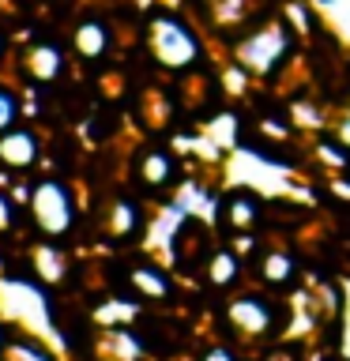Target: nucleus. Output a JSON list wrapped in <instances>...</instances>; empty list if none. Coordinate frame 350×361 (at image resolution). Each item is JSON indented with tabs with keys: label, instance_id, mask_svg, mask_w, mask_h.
Listing matches in <instances>:
<instances>
[{
	"label": "nucleus",
	"instance_id": "obj_1",
	"mask_svg": "<svg viewBox=\"0 0 350 361\" xmlns=\"http://www.w3.org/2000/svg\"><path fill=\"white\" fill-rule=\"evenodd\" d=\"M0 312H4V320L11 327L49 338L61 354H68L64 327H61V320H56L53 293L42 279L19 275V271H4V275H0Z\"/></svg>",
	"mask_w": 350,
	"mask_h": 361
},
{
	"label": "nucleus",
	"instance_id": "obj_18",
	"mask_svg": "<svg viewBox=\"0 0 350 361\" xmlns=\"http://www.w3.org/2000/svg\"><path fill=\"white\" fill-rule=\"evenodd\" d=\"M140 316V298H106L90 312V320L98 327H121V324H135Z\"/></svg>",
	"mask_w": 350,
	"mask_h": 361
},
{
	"label": "nucleus",
	"instance_id": "obj_10",
	"mask_svg": "<svg viewBox=\"0 0 350 361\" xmlns=\"http://www.w3.org/2000/svg\"><path fill=\"white\" fill-rule=\"evenodd\" d=\"M42 162H45V143H42V132L30 121H19L16 128H8L0 135V169L27 177Z\"/></svg>",
	"mask_w": 350,
	"mask_h": 361
},
{
	"label": "nucleus",
	"instance_id": "obj_17",
	"mask_svg": "<svg viewBox=\"0 0 350 361\" xmlns=\"http://www.w3.org/2000/svg\"><path fill=\"white\" fill-rule=\"evenodd\" d=\"M0 361H64V354L49 343V338L11 327L8 343H4V350H0Z\"/></svg>",
	"mask_w": 350,
	"mask_h": 361
},
{
	"label": "nucleus",
	"instance_id": "obj_8",
	"mask_svg": "<svg viewBox=\"0 0 350 361\" xmlns=\"http://www.w3.org/2000/svg\"><path fill=\"white\" fill-rule=\"evenodd\" d=\"M147 222H151V211H147V203L140 196H132V192H113V196L106 200V211H102V230H106V237H113V241L128 245L143 233H147Z\"/></svg>",
	"mask_w": 350,
	"mask_h": 361
},
{
	"label": "nucleus",
	"instance_id": "obj_25",
	"mask_svg": "<svg viewBox=\"0 0 350 361\" xmlns=\"http://www.w3.org/2000/svg\"><path fill=\"white\" fill-rule=\"evenodd\" d=\"M264 361H301V357H298V350H294V346H271L264 354Z\"/></svg>",
	"mask_w": 350,
	"mask_h": 361
},
{
	"label": "nucleus",
	"instance_id": "obj_4",
	"mask_svg": "<svg viewBox=\"0 0 350 361\" xmlns=\"http://www.w3.org/2000/svg\"><path fill=\"white\" fill-rule=\"evenodd\" d=\"M27 219L34 233L45 241H68L79 226V192L68 177L45 173L30 177V200H27Z\"/></svg>",
	"mask_w": 350,
	"mask_h": 361
},
{
	"label": "nucleus",
	"instance_id": "obj_11",
	"mask_svg": "<svg viewBox=\"0 0 350 361\" xmlns=\"http://www.w3.org/2000/svg\"><path fill=\"white\" fill-rule=\"evenodd\" d=\"M68 45H72V53L83 64H102L113 53V23L106 16L87 11V16H79L72 23V30H68Z\"/></svg>",
	"mask_w": 350,
	"mask_h": 361
},
{
	"label": "nucleus",
	"instance_id": "obj_26",
	"mask_svg": "<svg viewBox=\"0 0 350 361\" xmlns=\"http://www.w3.org/2000/svg\"><path fill=\"white\" fill-rule=\"evenodd\" d=\"M8 56H11V34H8V27H0V68H4Z\"/></svg>",
	"mask_w": 350,
	"mask_h": 361
},
{
	"label": "nucleus",
	"instance_id": "obj_27",
	"mask_svg": "<svg viewBox=\"0 0 350 361\" xmlns=\"http://www.w3.org/2000/svg\"><path fill=\"white\" fill-rule=\"evenodd\" d=\"M8 335H11V324L4 320V312H0V350H4V343H8Z\"/></svg>",
	"mask_w": 350,
	"mask_h": 361
},
{
	"label": "nucleus",
	"instance_id": "obj_28",
	"mask_svg": "<svg viewBox=\"0 0 350 361\" xmlns=\"http://www.w3.org/2000/svg\"><path fill=\"white\" fill-rule=\"evenodd\" d=\"M309 4H316V8H335V0H309Z\"/></svg>",
	"mask_w": 350,
	"mask_h": 361
},
{
	"label": "nucleus",
	"instance_id": "obj_5",
	"mask_svg": "<svg viewBox=\"0 0 350 361\" xmlns=\"http://www.w3.org/2000/svg\"><path fill=\"white\" fill-rule=\"evenodd\" d=\"M222 316L241 343H267V338H275L282 331L286 309H282L267 290H241L226 301Z\"/></svg>",
	"mask_w": 350,
	"mask_h": 361
},
{
	"label": "nucleus",
	"instance_id": "obj_22",
	"mask_svg": "<svg viewBox=\"0 0 350 361\" xmlns=\"http://www.w3.org/2000/svg\"><path fill=\"white\" fill-rule=\"evenodd\" d=\"M196 361H245V357L237 354V346H230V343H211V346H203V354Z\"/></svg>",
	"mask_w": 350,
	"mask_h": 361
},
{
	"label": "nucleus",
	"instance_id": "obj_14",
	"mask_svg": "<svg viewBox=\"0 0 350 361\" xmlns=\"http://www.w3.org/2000/svg\"><path fill=\"white\" fill-rule=\"evenodd\" d=\"M95 350H98V361H147V338L132 324L98 327Z\"/></svg>",
	"mask_w": 350,
	"mask_h": 361
},
{
	"label": "nucleus",
	"instance_id": "obj_23",
	"mask_svg": "<svg viewBox=\"0 0 350 361\" xmlns=\"http://www.w3.org/2000/svg\"><path fill=\"white\" fill-rule=\"evenodd\" d=\"M339 350L350 357V290H346V309H343V320H339Z\"/></svg>",
	"mask_w": 350,
	"mask_h": 361
},
{
	"label": "nucleus",
	"instance_id": "obj_20",
	"mask_svg": "<svg viewBox=\"0 0 350 361\" xmlns=\"http://www.w3.org/2000/svg\"><path fill=\"white\" fill-rule=\"evenodd\" d=\"M316 4H309L305 8L301 0H290L286 8H282V16H286V23H290V30L294 34H316V30H324V27H316Z\"/></svg>",
	"mask_w": 350,
	"mask_h": 361
},
{
	"label": "nucleus",
	"instance_id": "obj_16",
	"mask_svg": "<svg viewBox=\"0 0 350 361\" xmlns=\"http://www.w3.org/2000/svg\"><path fill=\"white\" fill-rule=\"evenodd\" d=\"M68 271H72V259H68L64 245L61 241H42L30 245V275L42 279L45 286H61L68 279Z\"/></svg>",
	"mask_w": 350,
	"mask_h": 361
},
{
	"label": "nucleus",
	"instance_id": "obj_21",
	"mask_svg": "<svg viewBox=\"0 0 350 361\" xmlns=\"http://www.w3.org/2000/svg\"><path fill=\"white\" fill-rule=\"evenodd\" d=\"M23 211H27V207H23V203L11 196L4 185H0V233H4V237L16 233L23 226Z\"/></svg>",
	"mask_w": 350,
	"mask_h": 361
},
{
	"label": "nucleus",
	"instance_id": "obj_6",
	"mask_svg": "<svg viewBox=\"0 0 350 361\" xmlns=\"http://www.w3.org/2000/svg\"><path fill=\"white\" fill-rule=\"evenodd\" d=\"M132 185L147 192V196H174L185 185V162L174 147L147 143L132 154Z\"/></svg>",
	"mask_w": 350,
	"mask_h": 361
},
{
	"label": "nucleus",
	"instance_id": "obj_19",
	"mask_svg": "<svg viewBox=\"0 0 350 361\" xmlns=\"http://www.w3.org/2000/svg\"><path fill=\"white\" fill-rule=\"evenodd\" d=\"M23 117V90L16 83H8V79H0V135L8 128H16Z\"/></svg>",
	"mask_w": 350,
	"mask_h": 361
},
{
	"label": "nucleus",
	"instance_id": "obj_3",
	"mask_svg": "<svg viewBox=\"0 0 350 361\" xmlns=\"http://www.w3.org/2000/svg\"><path fill=\"white\" fill-rule=\"evenodd\" d=\"M298 53V34L290 30V23L267 19L260 27H241L230 45V61H237L253 79L271 83L282 68Z\"/></svg>",
	"mask_w": 350,
	"mask_h": 361
},
{
	"label": "nucleus",
	"instance_id": "obj_12",
	"mask_svg": "<svg viewBox=\"0 0 350 361\" xmlns=\"http://www.w3.org/2000/svg\"><path fill=\"white\" fill-rule=\"evenodd\" d=\"M124 279H128V286L140 301H174V293H177L174 271H169V264H162L158 256L132 264Z\"/></svg>",
	"mask_w": 350,
	"mask_h": 361
},
{
	"label": "nucleus",
	"instance_id": "obj_2",
	"mask_svg": "<svg viewBox=\"0 0 350 361\" xmlns=\"http://www.w3.org/2000/svg\"><path fill=\"white\" fill-rule=\"evenodd\" d=\"M143 45L147 56L169 75H185L203 61V34L196 30V23L169 8H158L147 16Z\"/></svg>",
	"mask_w": 350,
	"mask_h": 361
},
{
	"label": "nucleus",
	"instance_id": "obj_24",
	"mask_svg": "<svg viewBox=\"0 0 350 361\" xmlns=\"http://www.w3.org/2000/svg\"><path fill=\"white\" fill-rule=\"evenodd\" d=\"M335 135L350 147V98H346V106H343V113H339V121H335Z\"/></svg>",
	"mask_w": 350,
	"mask_h": 361
},
{
	"label": "nucleus",
	"instance_id": "obj_13",
	"mask_svg": "<svg viewBox=\"0 0 350 361\" xmlns=\"http://www.w3.org/2000/svg\"><path fill=\"white\" fill-rule=\"evenodd\" d=\"M253 271H256V279L264 282L267 290H294L298 279H301L298 256H294L290 248H282V245L260 248V252L253 256Z\"/></svg>",
	"mask_w": 350,
	"mask_h": 361
},
{
	"label": "nucleus",
	"instance_id": "obj_15",
	"mask_svg": "<svg viewBox=\"0 0 350 361\" xmlns=\"http://www.w3.org/2000/svg\"><path fill=\"white\" fill-rule=\"evenodd\" d=\"M245 279V256L237 252L234 245H215L203 256V282L211 290H237Z\"/></svg>",
	"mask_w": 350,
	"mask_h": 361
},
{
	"label": "nucleus",
	"instance_id": "obj_9",
	"mask_svg": "<svg viewBox=\"0 0 350 361\" xmlns=\"http://www.w3.org/2000/svg\"><path fill=\"white\" fill-rule=\"evenodd\" d=\"M64 72H68V53L53 38H38L19 53V75L30 87H56Z\"/></svg>",
	"mask_w": 350,
	"mask_h": 361
},
{
	"label": "nucleus",
	"instance_id": "obj_7",
	"mask_svg": "<svg viewBox=\"0 0 350 361\" xmlns=\"http://www.w3.org/2000/svg\"><path fill=\"white\" fill-rule=\"evenodd\" d=\"M264 222V196L248 185H234L219 192V207H215V226L222 233H256V226Z\"/></svg>",
	"mask_w": 350,
	"mask_h": 361
}]
</instances>
